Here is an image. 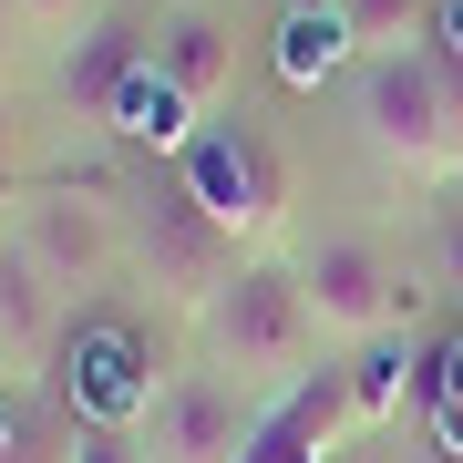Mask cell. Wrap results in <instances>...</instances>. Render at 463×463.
<instances>
[{"label": "cell", "mask_w": 463, "mask_h": 463, "mask_svg": "<svg viewBox=\"0 0 463 463\" xmlns=\"http://www.w3.org/2000/svg\"><path fill=\"white\" fill-rule=\"evenodd\" d=\"M196 330H206V371H227L237 392H288L319 361V319H309V288H298V258H248Z\"/></svg>", "instance_id": "6da1fadb"}, {"label": "cell", "mask_w": 463, "mask_h": 463, "mask_svg": "<svg viewBox=\"0 0 463 463\" xmlns=\"http://www.w3.org/2000/svg\"><path fill=\"white\" fill-rule=\"evenodd\" d=\"M361 145L402 175H453L463 165V93L443 52H392V62H361Z\"/></svg>", "instance_id": "7a4b0ae2"}, {"label": "cell", "mask_w": 463, "mask_h": 463, "mask_svg": "<svg viewBox=\"0 0 463 463\" xmlns=\"http://www.w3.org/2000/svg\"><path fill=\"white\" fill-rule=\"evenodd\" d=\"M134 279H145L155 298H165V309H185V319H206L216 309V298H227V279H237V268H248V248H237V237L227 227H216V216L196 206V196H185V185L165 175V185H145V206H134Z\"/></svg>", "instance_id": "3957f363"}, {"label": "cell", "mask_w": 463, "mask_h": 463, "mask_svg": "<svg viewBox=\"0 0 463 463\" xmlns=\"http://www.w3.org/2000/svg\"><path fill=\"white\" fill-rule=\"evenodd\" d=\"M165 175L237 237V248L279 237V216H288V165H279V145H268V134H248V124H206L196 145H175Z\"/></svg>", "instance_id": "277c9868"}, {"label": "cell", "mask_w": 463, "mask_h": 463, "mask_svg": "<svg viewBox=\"0 0 463 463\" xmlns=\"http://www.w3.org/2000/svg\"><path fill=\"white\" fill-rule=\"evenodd\" d=\"M11 237H21V258H32L52 288H72V298L103 288L124 268V248H134L124 216L103 196H83V185H21L11 196Z\"/></svg>", "instance_id": "5b68a950"}, {"label": "cell", "mask_w": 463, "mask_h": 463, "mask_svg": "<svg viewBox=\"0 0 463 463\" xmlns=\"http://www.w3.org/2000/svg\"><path fill=\"white\" fill-rule=\"evenodd\" d=\"M298 288H309L319 340H350V350L392 340L402 319H412V288H402V268L381 258L371 237H319V248L298 258Z\"/></svg>", "instance_id": "8992f818"}, {"label": "cell", "mask_w": 463, "mask_h": 463, "mask_svg": "<svg viewBox=\"0 0 463 463\" xmlns=\"http://www.w3.org/2000/svg\"><path fill=\"white\" fill-rule=\"evenodd\" d=\"M62 392H72V422H103V432H145L155 412V361H145V330L134 319H83V330H62Z\"/></svg>", "instance_id": "52a82bcc"}, {"label": "cell", "mask_w": 463, "mask_h": 463, "mask_svg": "<svg viewBox=\"0 0 463 463\" xmlns=\"http://www.w3.org/2000/svg\"><path fill=\"white\" fill-rule=\"evenodd\" d=\"M350 432H361L350 381H340V371H309V381H288V392H268V412L248 422L237 463H340Z\"/></svg>", "instance_id": "ba28073f"}, {"label": "cell", "mask_w": 463, "mask_h": 463, "mask_svg": "<svg viewBox=\"0 0 463 463\" xmlns=\"http://www.w3.org/2000/svg\"><path fill=\"white\" fill-rule=\"evenodd\" d=\"M155 83H165L185 145H196V134L237 103V21L227 11H175V32L155 42Z\"/></svg>", "instance_id": "9c48e42d"}, {"label": "cell", "mask_w": 463, "mask_h": 463, "mask_svg": "<svg viewBox=\"0 0 463 463\" xmlns=\"http://www.w3.org/2000/svg\"><path fill=\"white\" fill-rule=\"evenodd\" d=\"M248 422H258V412H237V381H227V371H185V381L155 392L145 453H155V463H237Z\"/></svg>", "instance_id": "30bf717a"}, {"label": "cell", "mask_w": 463, "mask_h": 463, "mask_svg": "<svg viewBox=\"0 0 463 463\" xmlns=\"http://www.w3.org/2000/svg\"><path fill=\"white\" fill-rule=\"evenodd\" d=\"M62 114H83V124H114L124 114V93L145 83V32L134 21H83V32L62 42Z\"/></svg>", "instance_id": "8fae6325"}, {"label": "cell", "mask_w": 463, "mask_h": 463, "mask_svg": "<svg viewBox=\"0 0 463 463\" xmlns=\"http://www.w3.org/2000/svg\"><path fill=\"white\" fill-rule=\"evenodd\" d=\"M62 298L32 258H21V237L0 227V371H42L52 350H62Z\"/></svg>", "instance_id": "7c38bea8"}, {"label": "cell", "mask_w": 463, "mask_h": 463, "mask_svg": "<svg viewBox=\"0 0 463 463\" xmlns=\"http://www.w3.org/2000/svg\"><path fill=\"white\" fill-rule=\"evenodd\" d=\"M432 21H443V0H340V42L361 52V62H392V52H422Z\"/></svg>", "instance_id": "4fadbf2b"}, {"label": "cell", "mask_w": 463, "mask_h": 463, "mask_svg": "<svg viewBox=\"0 0 463 463\" xmlns=\"http://www.w3.org/2000/svg\"><path fill=\"white\" fill-rule=\"evenodd\" d=\"M340 381H350V412H361V432H392V422H402V392H412V340H371Z\"/></svg>", "instance_id": "5bb4252c"}, {"label": "cell", "mask_w": 463, "mask_h": 463, "mask_svg": "<svg viewBox=\"0 0 463 463\" xmlns=\"http://www.w3.org/2000/svg\"><path fill=\"white\" fill-rule=\"evenodd\" d=\"M340 52H350V42H340V11H330V21H309V11H298V21H288V52H279V62H288V83H319V72H330Z\"/></svg>", "instance_id": "9a60e30c"}, {"label": "cell", "mask_w": 463, "mask_h": 463, "mask_svg": "<svg viewBox=\"0 0 463 463\" xmlns=\"http://www.w3.org/2000/svg\"><path fill=\"white\" fill-rule=\"evenodd\" d=\"M62 463H155V453H145V432H103V422H72Z\"/></svg>", "instance_id": "2e32d148"}, {"label": "cell", "mask_w": 463, "mask_h": 463, "mask_svg": "<svg viewBox=\"0 0 463 463\" xmlns=\"http://www.w3.org/2000/svg\"><path fill=\"white\" fill-rule=\"evenodd\" d=\"M21 32H42V42H72V32H83V0H21Z\"/></svg>", "instance_id": "e0dca14e"}, {"label": "cell", "mask_w": 463, "mask_h": 463, "mask_svg": "<svg viewBox=\"0 0 463 463\" xmlns=\"http://www.w3.org/2000/svg\"><path fill=\"white\" fill-rule=\"evenodd\" d=\"M432 42H443V62H463V0H443V21H432Z\"/></svg>", "instance_id": "ac0fdd59"}, {"label": "cell", "mask_w": 463, "mask_h": 463, "mask_svg": "<svg viewBox=\"0 0 463 463\" xmlns=\"http://www.w3.org/2000/svg\"><path fill=\"white\" fill-rule=\"evenodd\" d=\"M11 32H21V0H0V72H11Z\"/></svg>", "instance_id": "d6986e66"}, {"label": "cell", "mask_w": 463, "mask_h": 463, "mask_svg": "<svg viewBox=\"0 0 463 463\" xmlns=\"http://www.w3.org/2000/svg\"><path fill=\"white\" fill-rule=\"evenodd\" d=\"M185 11H216V0H185Z\"/></svg>", "instance_id": "ffe728a7"}, {"label": "cell", "mask_w": 463, "mask_h": 463, "mask_svg": "<svg viewBox=\"0 0 463 463\" xmlns=\"http://www.w3.org/2000/svg\"><path fill=\"white\" fill-rule=\"evenodd\" d=\"M340 463H371V453H340Z\"/></svg>", "instance_id": "44dd1931"}]
</instances>
